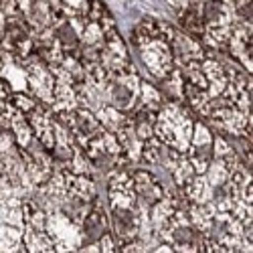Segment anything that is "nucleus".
Segmentation results:
<instances>
[{
    "label": "nucleus",
    "instance_id": "f257e3e1",
    "mask_svg": "<svg viewBox=\"0 0 253 253\" xmlns=\"http://www.w3.org/2000/svg\"><path fill=\"white\" fill-rule=\"evenodd\" d=\"M144 61L148 63V67L156 73V75H164L166 73V67L170 63V55H168V49L164 43L160 41H150L148 45H144Z\"/></svg>",
    "mask_w": 253,
    "mask_h": 253
},
{
    "label": "nucleus",
    "instance_id": "f03ea898",
    "mask_svg": "<svg viewBox=\"0 0 253 253\" xmlns=\"http://www.w3.org/2000/svg\"><path fill=\"white\" fill-rule=\"evenodd\" d=\"M188 195L199 203H209L211 201V188L203 178L193 180V184H188Z\"/></svg>",
    "mask_w": 253,
    "mask_h": 253
},
{
    "label": "nucleus",
    "instance_id": "7ed1b4c3",
    "mask_svg": "<svg viewBox=\"0 0 253 253\" xmlns=\"http://www.w3.org/2000/svg\"><path fill=\"white\" fill-rule=\"evenodd\" d=\"M99 118H101V122L108 126V128H112V130H118L120 126H122V118H120V114H118L114 108H103V110H99Z\"/></svg>",
    "mask_w": 253,
    "mask_h": 253
},
{
    "label": "nucleus",
    "instance_id": "20e7f679",
    "mask_svg": "<svg viewBox=\"0 0 253 253\" xmlns=\"http://www.w3.org/2000/svg\"><path fill=\"white\" fill-rule=\"evenodd\" d=\"M12 126H14V130H16L18 142H20V144H29V140H31V130H29V126H27L23 120H20L18 116H14Z\"/></svg>",
    "mask_w": 253,
    "mask_h": 253
},
{
    "label": "nucleus",
    "instance_id": "39448f33",
    "mask_svg": "<svg viewBox=\"0 0 253 253\" xmlns=\"http://www.w3.org/2000/svg\"><path fill=\"white\" fill-rule=\"evenodd\" d=\"M4 71H6V77L10 79L14 89H23L25 87V75H23V71H18L14 67H6Z\"/></svg>",
    "mask_w": 253,
    "mask_h": 253
},
{
    "label": "nucleus",
    "instance_id": "423d86ee",
    "mask_svg": "<svg viewBox=\"0 0 253 253\" xmlns=\"http://www.w3.org/2000/svg\"><path fill=\"white\" fill-rule=\"evenodd\" d=\"M225 178H227V168L223 164L211 166V182H213V184H223Z\"/></svg>",
    "mask_w": 253,
    "mask_h": 253
},
{
    "label": "nucleus",
    "instance_id": "0eeeda50",
    "mask_svg": "<svg viewBox=\"0 0 253 253\" xmlns=\"http://www.w3.org/2000/svg\"><path fill=\"white\" fill-rule=\"evenodd\" d=\"M99 39H101L99 27H97V25H89V27L85 29V41H87V43H97Z\"/></svg>",
    "mask_w": 253,
    "mask_h": 253
},
{
    "label": "nucleus",
    "instance_id": "6e6552de",
    "mask_svg": "<svg viewBox=\"0 0 253 253\" xmlns=\"http://www.w3.org/2000/svg\"><path fill=\"white\" fill-rule=\"evenodd\" d=\"M176 176H178V182H186L188 178H191V166H188L186 162H184V164H180V166H178Z\"/></svg>",
    "mask_w": 253,
    "mask_h": 253
},
{
    "label": "nucleus",
    "instance_id": "1a4fd4ad",
    "mask_svg": "<svg viewBox=\"0 0 253 253\" xmlns=\"http://www.w3.org/2000/svg\"><path fill=\"white\" fill-rule=\"evenodd\" d=\"M215 150H217V154H219V156H229V154H231L229 146H227V144H225V140H221V138H217V140H215Z\"/></svg>",
    "mask_w": 253,
    "mask_h": 253
},
{
    "label": "nucleus",
    "instance_id": "9d476101",
    "mask_svg": "<svg viewBox=\"0 0 253 253\" xmlns=\"http://www.w3.org/2000/svg\"><path fill=\"white\" fill-rule=\"evenodd\" d=\"M195 142H197V144H207V142H209V132H207V128H203V126H197Z\"/></svg>",
    "mask_w": 253,
    "mask_h": 253
},
{
    "label": "nucleus",
    "instance_id": "9b49d317",
    "mask_svg": "<svg viewBox=\"0 0 253 253\" xmlns=\"http://www.w3.org/2000/svg\"><path fill=\"white\" fill-rule=\"evenodd\" d=\"M144 95H146V101H154V103L158 101V93L148 85H144Z\"/></svg>",
    "mask_w": 253,
    "mask_h": 253
},
{
    "label": "nucleus",
    "instance_id": "f8f14e48",
    "mask_svg": "<svg viewBox=\"0 0 253 253\" xmlns=\"http://www.w3.org/2000/svg\"><path fill=\"white\" fill-rule=\"evenodd\" d=\"M103 142H105V146H108V150H110V152H120V148H118V144H116L114 136H105Z\"/></svg>",
    "mask_w": 253,
    "mask_h": 253
},
{
    "label": "nucleus",
    "instance_id": "ddd939ff",
    "mask_svg": "<svg viewBox=\"0 0 253 253\" xmlns=\"http://www.w3.org/2000/svg\"><path fill=\"white\" fill-rule=\"evenodd\" d=\"M14 4H12V0H0V10H4V12H12L14 8H12Z\"/></svg>",
    "mask_w": 253,
    "mask_h": 253
},
{
    "label": "nucleus",
    "instance_id": "4468645a",
    "mask_svg": "<svg viewBox=\"0 0 253 253\" xmlns=\"http://www.w3.org/2000/svg\"><path fill=\"white\" fill-rule=\"evenodd\" d=\"M6 148H10V138L0 136V152H6Z\"/></svg>",
    "mask_w": 253,
    "mask_h": 253
},
{
    "label": "nucleus",
    "instance_id": "2eb2a0df",
    "mask_svg": "<svg viewBox=\"0 0 253 253\" xmlns=\"http://www.w3.org/2000/svg\"><path fill=\"white\" fill-rule=\"evenodd\" d=\"M75 164H77V170H79V172H85V170H87L85 164H83V160H81V156H79V154L75 156Z\"/></svg>",
    "mask_w": 253,
    "mask_h": 253
},
{
    "label": "nucleus",
    "instance_id": "dca6fc26",
    "mask_svg": "<svg viewBox=\"0 0 253 253\" xmlns=\"http://www.w3.org/2000/svg\"><path fill=\"white\" fill-rule=\"evenodd\" d=\"M101 249H103V251H112V241H110L108 237L101 239Z\"/></svg>",
    "mask_w": 253,
    "mask_h": 253
},
{
    "label": "nucleus",
    "instance_id": "f3484780",
    "mask_svg": "<svg viewBox=\"0 0 253 253\" xmlns=\"http://www.w3.org/2000/svg\"><path fill=\"white\" fill-rule=\"evenodd\" d=\"M140 134H142V138H148V136H150V128H148V126H142Z\"/></svg>",
    "mask_w": 253,
    "mask_h": 253
},
{
    "label": "nucleus",
    "instance_id": "a211bd4d",
    "mask_svg": "<svg viewBox=\"0 0 253 253\" xmlns=\"http://www.w3.org/2000/svg\"><path fill=\"white\" fill-rule=\"evenodd\" d=\"M67 2H71V4H75V6H77V8H79V4H81V2H83V0H67Z\"/></svg>",
    "mask_w": 253,
    "mask_h": 253
}]
</instances>
